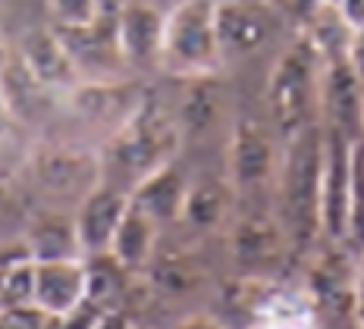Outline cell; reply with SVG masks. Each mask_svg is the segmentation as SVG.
Segmentation results:
<instances>
[{"instance_id": "cell-17", "label": "cell", "mask_w": 364, "mask_h": 329, "mask_svg": "<svg viewBox=\"0 0 364 329\" xmlns=\"http://www.w3.org/2000/svg\"><path fill=\"white\" fill-rule=\"evenodd\" d=\"M157 229L161 226H157L148 213L135 210L132 204H129V210H126L123 223H119V229H117V235H113L107 254L117 260L119 266H126L129 273L141 270V266H148V260L154 257Z\"/></svg>"}, {"instance_id": "cell-9", "label": "cell", "mask_w": 364, "mask_h": 329, "mask_svg": "<svg viewBox=\"0 0 364 329\" xmlns=\"http://www.w3.org/2000/svg\"><path fill=\"white\" fill-rule=\"evenodd\" d=\"M214 28L223 63L252 57L270 35V6H261L255 0H217Z\"/></svg>"}, {"instance_id": "cell-27", "label": "cell", "mask_w": 364, "mask_h": 329, "mask_svg": "<svg viewBox=\"0 0 364 329\" xmlns=\"http://www.w3.org/2000/svg\"><path fill=\"white\" fill-rule=\"evenodd\" d=\"M16 126L19 122L13 119V113L6 110V104H4V97H0V148L4 144H10V139H13V132H16Z\"/></svg>"}, {"instance_id": "cell-33", "label": "cell", "mask_w": 364, "mask_h": 329, "mask_svg": "<svg viewBox=\"0 0 364 329\" xmlns=\"http://www.w3.org/2000/svg\"><path fill=\"white\" fill-rule=\"evenodd\" d=\"M327 4H336V0H327Z\"/></svg>"}, {"instance_id": "cell-5", "label": "cell", "mask_w": 364, "mask_h": 329, "mask_svg": "<svg viewBox=\"0 0 364 329\" xmlns=\"http://www.w3.org/2000/svg\"><path fill=\"white\" fill-rule=\"evenodd\" d=\"M26 173L32 188L50 201V207L44 210H63L60 204H70V210H75L91 188L101 185L97 154H85L82 148L70 144H48L32 151L26 160Z\"/></svg>"}, {"instance_id": "cell-20", "label": "cell", "mask_w": 364, "mask_h": 329, "mask_svg": "<svg viewBox=\"0 0 364 329\" xmlns=\"http://www.w3.org/2000/svg\"><path fill=\"white\" fill-rule=\"evenodd\" d=\"M220 217H223V191H220L217 185L188 188L186 207H182V220L208 229V226H214Z\"/></svg>"}, {"instance_id": "cell-8", "label": "cell", "mask_w": 364, "mask_h": 329, "mask_svg": "<svg viewBox=\"0 0 364 329\" xmlns=\"http://www.w3.org/2000/svg\"><path fill=\"white\" fill-rule=\"evenodd\" d=\"M166 10L151 0H126L117 10V41L129 70L161 66Z\"/></svg>"}, {"instance_id": "cell-21", "label": "cell", "mask_w": 364, "mask_h": 329, "mask_svg": "<svg viewBox=\"0 0 364 329\" xmlns=\"http://www.w3.org/2000/svg\"><path fill=\"white\" fill-rule=\"evenodd\" d=\"M217 104H214V88H210V75L208 79H188V91L182 97V117L186 122H192L195 129H204L214 117Z\"/></svg>"}, {"instance_id": "cell-14", "label": "cell", "mask_w": 364, "mask_h": 329, "mask_svg": "<svg viewBox=\"0 0 364 329\" xmlns=\"http://www.w3.org/2000/svg\"><path fill=\"white\" fill-rule=\"evenodd\" d=\"M277 157H273V139L267 129L255 119L236 126L230 144V173L239 188H257L273 176Z\"/></svg>"}, {"instance_id": "cell-7", "label": "cell", "mask_w": 364, "mask_h": 329, "mask_svg": "<svg viewBox=\"0 0 364 329\" xmlns=\"http://www.w3.org/2000/svg\"><path fill=\"white\" fill-rule=\"evenodd\" d=\"M352 148L343 132L323 126V166H321V232L330 242H346L348 201H352Z\"/></svg>"}, {"instance_id": "cell-16", "label": "cell", "mask_w": 364, "mask_h": 329, "mask_svg": "<svg viewBox=\"0 0 364 329\" xmlns=\"http://www.w3.org/2000/svg\"><path fill=\"white\" fill-rule=\"evenodd\" d=\"M186 195H188L186 179L179 176L176 166L166 163L157 173L145 176L139 185L129 191V204H132L135 210L148 213L157 226H164V223H176V220H182Z\"/></svg>"}, {"instance_id": "cell-25", "label": "cell", "mask_w": 364, "mask_h": 329, "mask_svg": "<svg viewBox=\"0 0 364 329\" xmlns=\"http://www.w3.org/2000/svg\"><path fill=\"white\" fill-rule=\"evenodd\" d=\"M348 66H352L355 79H358V85L364 91V26H358L352 35V44H348Z\"/></svg>"}, {"instance_id": "cell-13", "label": "cell", "mask_w": 364, "mask_h": 329, "mask_svg": "<svg viewBox=\"0 0 364 329\" xmlns=\"http://www.w3.org/2000/svg\"><path fill=\"white\" fill-rule=\"evenodd\" d=\"M16 57L22 60V66L48 91H54V95L57 91L70 95L73 88L82 85L70 53H66L63 41H60V35H57V28H35V32H28L22 38Z\"/></svg>"}, {"instance_id": "cell-1", "label": "cell", "mask_w": 364, "mask_h": 329, "mask_svg": "<svg viewBox=\"0 0 364 329\" xmlns=\"http://www.w3.org/2000/svg\"><path fill=\"white\" fill-rule=\"evenodd\" d=\"M176 148H179V119L151 91H145L139 107L129 113L117 132H110L104 151L97 154V160H101V182L129 195L145 176L173 163Z\"/></svg>"}, {"instance_id": "cell-24", "label": "cell", "mask_w": 364, "mask_h": 329, "mask_svg": "<svg viewBox=\"0 0 364 329\" xmlns=\"http://www.w3.org/2000/svg\"><path fill=\"white\" fill-rule=\"evenodd\" d=\"M44 326H48V313L38 311L35 304L0 308V329H44Z\"/></svg>"}, {"instance_id": "cell-30", "label": "cell", "mask_w": 364, "mask_h": 329, "mask_svg": "<svg viewBox=\"0 0 364 329\" xmlns=\"http://www.w3.org/2000/svg\"><path fill=\"white\" fill-rule=\"evenodd\" d=\"M355 308H358V317L364 323V266H361V279H358V301H355Z\"/></svg>"}, {"instance_id": "cell-3", "label": "cell", "mask_w": 364, "mask_h": 329, "mask_svg": "<svg viewBox=\"0 0 364 329\" xmlns=\"http://www.w3.org/2000/svg\"><path fill=\"white\" fill-rule=\"evenodd\" d=\"M321 166L323 126H311L286 141L279 170V220L299 251H305L321 232Z\"/></svg>"}, {"instance_id": "cell-12", "label": "cell", "mask_w": 364, "mask_h": 329, "mask_svg": "<svg viewBox=\"0 0 364 329\" xmlns=\"http://www.w3.org/2000/svg\"><path fill=\"white\" fill-rule=\"evenodd\" d=\"M88 298V266L85 257L75 260H41L35 264V298L32 304L48 317L70 313Z\"/></svg>"}, {"instance_id": "cell-28", "label": "cell", "mask_w": 364, "mask_h": 329, "mask_svg": "<svg viewBox=\"0 0 364 329\" xmlns=\"http://www.w3.org/2000/svg\"><path fill=\"white\" fill-rule=\"evenodd\" d=\"M173 329H230V326L217 323V320H210V317H186L182 323H176Z\"/></svg>"}, {"instance_id": "cell-26", "label": "cell", "mask_w": 364, "mask_h": 329, "mask_svg": "<svg viewBox=\"0 0 364 329\" xmlns=\"http://www.w3.org/2000/svg\"><path fill=\"white\" fill-rule=\"evenodd\" d=\"M91 329H135V326H132V320H129L123 311H104L101 317L95 320V326Z\"/></svg>"}, {"instance_id": "cell-22", "label": "cell", "mask_w": 364, "mask_h": 329, "mask_svg": "<svg viewBox=\"0 0 364 329\" xmlns=\"http://www.w3.org/2000/svg\"><path fill=\"white\" fill-rule=\"evenodd\" d=\"M54 28H79L101 16V0H48Z\"/></svg>"}, {"instance_id": "cell-11", "label": "cell", "mask_w": 364, "mask_h": 329, "mask_svg": "<svg viewBox=\"0 0 364 329\" xmlns=\"http://www.w3.org/2000/svg\"><path fill=\"white\" fill-rule=\"evenodd\" d=\"M321 113L330 129L343 132L348 141L364 139V91L355 79L348 57L323 63L321 75Z\"/></svg>"}, {"instance_id": "cell-19", "label": "cell", "mask_w": 364, "mask_h": 329, "mask_svg": "<svg viewBox=\"0 0 364 329\" xmlns=\"http://www.w3.org/2000/svg\"><path fill=\"white\" fill-rule=\"evenodd\" d=\"M279 251V229H273V223H264V220H245L239 223L236 232V254L245 264H255V260H267Z\"/></svg>"}, {"instance_id": "cell-32", "label": "cell", "mask_w": 364, "mask_h": 329, "mask_svg": "<svg viewBox=\"0 0 364 329\" xmlns=\"http://www.w3.org/2000/svg\"><path fill=\"white\" fill-rule=\"evenodd\" d=\"M151 4H157V6H161V10H166V6H176L179 0H151Z\"/></svg>"}, {"instance_id": "cell-2", "label": "cell", "mask_w": 364, "mask_h": 329, "mask_svg": "<svg viewBox=\"0 0 364 329\" xmlns=\"http://www.w3.org/2000/svg\"><path fill=\"white\" fill-rule=\"evenodd\" d=\"M321 53L299 32L292 48L279 53L267 82L270 126L279 141H289L299 132L317 126V117H321Z\"/></svg>"}, {"instance_id": "cell-10", "label": "cell", "mask_w": 364, "mask_h": 329, "mask_svg": "<svg viewBox=\"0 0 364 329\" xmlns=\"http://www.w3.org/2000/svg\"><path fill=\"white\" fill-rule=\"evenodd\" d=\"M126 210H129V195L107 185V182L95 185L85 198H82L79 207L73 210L82 257L107 254L113 235H117V229L126 217Z\"/></svg>"}, {"instance_id": "cell-18", "label": "cell", "mask_w": 364, "mask_h": 329, "mask_svg": "<svg viewBox=\"0 0 364 329\" xmlns=\"http://www.w3.org/2000/svg\"><path fill=\"white\" fill-rule=\"evenodd\" d=\"M248 329H321V323L314 304L305 295H295L289 288H270L257 301Z\"/></svg>"}, {"instance_id": "cell-23", "label": "cell", "mask_w": 364, "mask_h": 329, "mask_svg": "<svg viewBox=\"0 0 364 329\" xmlns=\"http://www.w3.org/2000/svg\"><path fill=\"white\" fill-rule=\"evenodd\" d=\"M323 4H327V0H267L270 13H277V16L295 22L299 28H305L308 19L314 16Z\"/></svg>"}, {"instance_id": "cell-31", "label": "cell", "mask_w": 364, "mask_h": 329, "mask_svg": "<svg viewBox=\"0 0 364 329\" xmlns=\"http://www.w3.org/2000/svg\"><path fill=\"white\" fill-rule=\"evenodd\" d=\"M126 0H101V13H117Z\"/></svg>"}, {"instance_id": "cell-4", "label": "cell", "mask_w": 364, "mask_h": 329, "mask_svg": "<svg viewBox=\"0 0 364 329\" xmlns=\"http://www.w3.org/2000/svg\"><path fill=\"white\" fill-rule=\"evenodd\" d=\"M217 0H179L166 10L161 70L176 79H208L223 66L214 28Z\"/></svg>"}, {"instance_id": "cell-29", "label": "cell", "mask_w": 364, "mask_h": 329, "mask_svg": "<svg viewBox=\"0 0 364 329\" xmlns=\"http://www.w3.org/2000/svg\"><path fill=\"white\" fill-rule=\"evenodd\" d=\"M10 60V50H6V35H4V19H0V70H4V63Z\"/></svg>"}, {"instance_id": "cell-15", "label": "cell", "mask_w": 364, "mask_h": 329, "mask_svg": "<svg viewBox=\"0 0 364 329\" xmlns=\"http://www.w3.org/2000/svg\"><path fill=\"white\" fill-rule=\"evenodd\" d=\"M22 248L26 254L41 264V260H75L82 257L79 235H75V220L66 210H41L26 223L22 232Z\"/></svg>"}, {"instance_id": "cell-6", "label": "cell", "mask_w": 364, "mask_h": 329, "mask_svg": "<svg viewBox=\"0 0 364 329\" xmlns=\"http://www.w3.org/2000/svg\"><path fill=\"white\" fill-rule=\"evenodd\" d=\"M57 35L70 53L82 85L123 82L129 66L117 41V13H101L95 22L79 28H57Z\"/></svg>"}]
</instances>
